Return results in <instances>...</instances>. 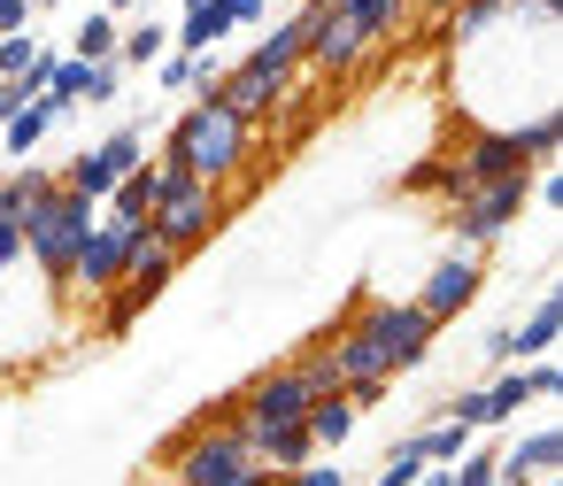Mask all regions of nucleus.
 I'll use <instances>...</instances> for the list:
<instances>
[{
  "label": "nucleus",
  "mask_w": 563,
  "mask_h": 486,
  "mask_svg": "<svg viewBox=\"0 0 563 486\" xmlns=\"http://www.w3.org/2000/svg\"><path fill=\"white\" fill-rule=\"evenodd\" d=\"M347 324H355V332L394 363V378H401V371H417V363L432 355V340H440V324H432L417 301H363Z\"/></svg>",
  "instance_id": "20e7f679"
},
{
  "label": "nucleus",
  "mask_w": 563,
  "mask_h": 486,
  "mask_svg": "<svg viewBox=\"0 0 563 486\" xmlns=\"http://www.w3.org/2000/svg\"><path fill=\"white\" fill-rule=\"evenodd\" d=\"M124 93V63H93V86H86V101H117Z\"/></svg>",
  "instance_id": "7c9ffc66"
},
{
  "label": "nucleus",
  "mask_w": 563,
  "mask_h": 486,
  "mask_svg": "<svg viewBox=\"0 0 563 486\" xmlns=\"http://www.w3.org/2000/svg\"><path fill=\"white\" fill-rule=\"evenodd\" d=\"M309 401H317V394L294 378V363H278V371H263V378L240 394V417H263V424H301V417H309Z\"/></svg>",
  "instance_id": "9b49d317"
},
{
  "label": "nucleus",
  "mask_w": 563,
  "mask_h": 486,
  "mask_svg": "<svg viewBox=\"0 0 563 486\" xmlns=\"http://www.w3.org/2000/svg\"><path fill=\"white\" fill-rule=\"evenodd\" d=\"M478 286H486V263L455 247V255H448V263H432V278L417 286V309H424L432 324H455V317L478 301Z\"/></svg>",
  "instance_id": "9d476101"
},
{
  "label": "nucleus",
  "mask_w": 563,
  "mask_h": 486,
  "mask_svg": "<svg viewBox=\"0 0 563 486\" xmlns=\"http://www.w3.org/2000/svg\"><path fill=\"white\" fill-rule=\"evenodd\" d=\"M532 486H555V471H548V478H532Z\"/></svg>",
  "instance_id": "c9c22d12"
},
{
  "label": "nucleus",
  "mask_w": 563,
  "mask_h": 486,
  "mask_svg": "<svg viewBox=\"0 0 563 486\" xmlns=\"http://www.w3.org/2000/svg\"><path fill=\"white\" fill-rule=\"evenodd\" d=\"M263 9H271V0H224V16H232V24H263Z\"/></svg>",
  "instance_id": "473e14b6"
},
{
  "label": "nucleus",
  "mask_w": 563,
  "mask_h": 486,
  "mask_svg": "<svg viewBox=\"0 0 563 486\" xmlns=\"http://www.w3.org/2000/svg\"><path fill=\"white\" fill-rule=\"evenodd\" d=\"M363 55H371V40L332 9V0H324V24H317V40H309V70H317V78H347Z\"/></svg>",
  "instance_id": "ddd939ff"
},
{
  "label": "nucleus",
  "mask_w": 563,
  "mask_h": 486,
  "mask_svg": "<svg viewBox=\"0 0 563 486\" xmlns=\"http://www.w3.org/2000/svg\"><path fill=\"white\" fill-rule=\"evenodd\" d=\"M294 378H301L309 394H340V371H332V347L317 340L309 355H294Z\"/></svg>",
  "instance_id": "a878e982"
},
{
  "label": "nucleus",
  "mask_w": 563,
  "mask_h": 486,
  "mask_svg": "<svg viewBox=\"0 0 563 486\" xmlns=\"http://www.w3.org/2000/svg\"><path fill=\"white\" fill-rule=\"evenodd\" d=\"M40 9H47V0H40Z\"/></svg>",
  "instance_id": "ea45409f"
},
{
  "label": "nucleus",
  "mask_w": 563,
  "mask_h": 486,
  "mask_svg": "<svg viewBox=\"0 0 563 486\" xmlns=\"http://www.w3.org/2000/svg\"><path fill=\"white\" fill-rule=\"evenodd\" d=\"M24 263V217H0V278Z\"/></svg>",
  "instance_id": "c85d7f7f"
},
{
  "label": "nucleus",
  "mask_w": 563,
  "mask_h": 486,
  "mask_svg": "<svg viewBox=\"0 0 563 486\" xmlns=\"http://www.w3.org/2000/svg\"><path fill=\"white\" fill-rule=\"evenodd\" d=\"M140 163H147V132H140V124H124V132H109L101 147H86V155L63 170V186H70V194H86V201L101 209V201L117 194V178H132Z\"/></svg>",
  "instance_id": "6e6552de"
},
{
  "label": "nucleus",
  "mask_w": 563,
  "mask_h": 486,
  "mask_svg": "<svg viewBox=\"0 0 563 486\" xmlns=\"http://www.w3.org/2000/svg\"><path fill=\"white\" fill-rule=\"evenodd\" d=\"M332 9H340V16H347V24H355V32L378 47V40H394V32H401L409 0H332Z\"/></svg>",
  "instance_id": "aec40b11"
},
{
  "label": "nucleus",
  "mask_w": 563,
  "mask_h": 486,
  "mask_svg": "<svg viewBox=\"0 0 563 486\" xmlns=\"http://www.w3.org/2000/svg\"><path fill=\"white\" fill-rule=\"evenodd\" d=\"M401 194H409V201H440V209H455V201H463L471 186H463L455 155H424V163H417V170L401 178Z\"/></svg>",
  "instance_id": "f3484780"
},
{
  "label": "nucleus",
  "mask_w": 563,
  "mask_h": 486,
  "mask_svg": "<svg viewBox=\"0 0 563 486\" xmlns=\"http://www.w3.org/2000/svg\"><path fill=\"white\" fill-rule=\"evenodd\" d=\"M163 55H170V24H163V16L124 24V40H117V63H124V70H155Z\"/></svg>",
  "instance_id": "6ab92c4d"
},
{
  "label": "nucleus",
  "mask_w": 563,
  "mask_h": 486,
  "mask_svg": "<svg viewBox=\"0 0 563 486\" xmlns=\"http://www.w3.org/2000/svg\"><path fill=\"white\" fill-rule=\"evenodd\" d=\"M263 486H278V478H263Z\"/></svg>",
  "instance_id": "e433bc0d"
},
{
  "label": "nucleus",
  "mask_w": 563,
  "mask_h": 486,
  "mask_svg": "<svg viewBox=\"0 0 563 486\" xmlns=\"http://www.w3.org/2000/svg\"><path fill=\"white\" fill-rule=\"evenodd\" d=\"M525 201H532V178H494V186H471L455 209H448V232H455V247L463 255H478V247H494L517 217H525Z\"/></svg>",
  "instance_id": "39448f33"
},
{
  "label": "nucleus",
  "mask_w": 563,
  "mask_h": 486,
  "mask_svg": "<svg viewBox=\"0 0 563 486\" xmlns=\"http://www.w3.org/2000/svg\"><path fill=\"white\" fill-rule=\"evenodd\" d=\"M155 163H170V170H186V178H201V186H232L240 163H247V124H240L232 109H217V101H194V109L163 132V155H155Z\"/></svg>",
  "instance_id": "f257e3e1"
},
{
  "label": "nucleus",
  "mask_w": 563,
  "mask_h": 486,
  "mask_svg": "<svg viewBox=\"0 0 563 486\" xmlns=\"http://www.w3.org/2000/svg\"><path fill=\"white\" fill-rule=\"evenodd\" d=\"M155 86H163V93H194V86H201V55H163V63H155Z\"/></svg>",
  "instance_id": "cd10ccee"
},
{
  "label": "nucleus",
  "mask_w": 563,
  "mask_h": 486,
  "mask_svg": "<svg viewBox=\"0 0 563 486\" xmlns=\"http://www.w3.org/2000/svg\"><path fill=\"white\" fill-rule=\"evenodd\" d=\"M170 170V163H163ZM217 217H224V201H217V186H201V178H186V170H170V186H163V201H155V240L170 247V255H194L209 232H217Z\"/></svg>",
  "instance_id": "423d86ee"
},
{
  "label": "nucleus",
  "mask_w": 563,
  "mask_h": 486,
  "mask_svg": "<svg viewBox=\"0 0 563 486\" xmlns=\"http://www.w3.org/2000/svg\"><path fill=\"white\" fill-rule=\"evenodd\" d=\"M32 9H40V0H0V40H16L32 24Z\"/></svg>",
  "instance_id": "2f4dec72"
},
{
  "label": "nucleus",
  "mask_w": 563,
  "mask_h": 486,
  "mask_svg": "<svg viewBox=\"0 0 563 486\" xmlns=\"http://www.w3.org/2000/svg\"><path fill=\"white\" fill-rule=\"evenodd\" d=\"M294 93V70H278L271 55H247V63H232L209 93H194V101H217V109H232L247 132L263 124V117H278V101Z\"/></svg>",
  "instance_id": "0eeeda50"
},
{
  "label": "nucleus",
  "mask_w": 563,
  "mask_h": 486,
  "mask_svg": "<svg viewBox=\"0 0 563 486\" xmlns=\"http://www.w3.org/2000/svg\"><path fill=\"white\" fill-rule=\"evenodd\" d=\"M132 217H109L101 209V224L86 232V247H78V263H70V294H86V301H101V294H117L124 286V255H132Z\"/></svg>",
  "instance_id": "1a4fd4ad"
},
{
  "label": "nucleus",
  "mask_w": 563,
  "mask_h": 486,
  "mask_svg": "<svg viewBox=\"0 0 563 486\" xmlns=\"http://www.w3.org/2000/svg\"><path fill=\"white\" fill-rule=\"evenodd\" d=\"M140 309H155L140 286H117V294H101V340H124V332L140 324Z\"/></svg>",
  "instance_id": "b1692460"
},
{
  "label": "nucleus",
  "mask_w": 563,
  "mask_h": 486,
  "mask_svg": "<svg viewBox=\"0 0 563 486\" xmlns=\"http://www.w3.org/2000/svg\"><path fill=\"white\" fill-rule=\"evenodd\" d=\"M170 486H263L271 471L240 448V432L232 424H201V432H186L178 448H170Z\"/></svg>",
  "instance_id": "7ed1b4c3"
},
{
  "label": "nucleus",
  "mask_w": 563,
  "mask_h": 486,
  "mask_svg": "<svg viewBox=\"0 0 563 486\" xmlns=\"http://www.w3.org/2000/svg\"><path fill=\"white\" fill-rule=\"evenodd\" d=\"M163 186H170V170L147 155L132 178H117V194H109L101 209H109V217H132V224H147V217H155V201H163Z\"/></svg>",
  "instance_id": "2eb2a0df"
},
{
  "label": "nucleus",
  "mask_w": 563,
  "mask_h": 486,
  "mask_svg": "<svg viewBox=\"0 0 563 486\" xmlns=\"http://www.w3.org/2000/svg\"><path fill=\"white\" fill-rule=\"evenodd\" d=\"M63 117H70V109H55L47 93H40V101H24L9 124H0V155H24V163H32V147H40V140H47Z\"/></svg>",
  "instance_id": "dca6fc26"
},
{
  "label": "nucleus",
  "mask_w": 563,
  "mask_h": 486,
  "mask_svg": "<svg viewBox=\"0 0 563 486\" xmlns=\"http://www.w3.org/2000/svg\"><path fill=\"white\" fill-rule=\"evenodd\" d=\"M117 40H124V24H117V16L101 9V16H86V24H78L70 55H78V63H117Z\"/></svg>",
  "instance_id": "4be33fe9"
},
{
  "label": "nucleus",
  "mask_w": 563,
  "mask_h": 486,
  "mask_svg": "<svg viewBox=\"0 0 563 486\" xmlns=\"http://www.w3.org/2000/svg\"><path fill=\"white\" fill-rule=\"evenodd\" d=\"M555 332H563V301H555V286L532 301V317L525 324H509V363H548L555 355Z\"/></svg>",
  "instance_id": "4468645a"
},
{
  "label": "nucleus",
  "mask_w": 563,
  "mask_h": 486,
  "mask_svg": "<svg viewBox=\"0 0 563 486\" xmlns=\"http://www.w3.org/2000/svg\"><path fill=\"white\" fill-rule=\"evenodd\" d=\"M93 224H101V209L86 194H70V186H55L47 201L24 209V255L40 263L47 286H70V263H78V247H86Z\"/></svg>",
  "instance_id": "f03ea898"
},
{
  "label": "nucleus",
  "mask_w": 563,
  "mask_h": 486,
  "mask_svg": "<svg viewBox=\"0 0 563 486\" xmlns=\"http://www.w3.org/2000/svg\"><path fill=\"white\" fill-rule=\"evenodd\" d=\"M501 16H517L509 0H455V24H448V32H455V40L471 47V40H486V32H494Z\"/></svg>",
  "instance_id": "5701e85b"
},
{
  "label": "nucleus",
  "mask_w": 563,
  "mask_h": 486,
  "mask_svg": "<svg viewBox=\"0 0 563 486\" xmlns=\"http://www.w3.org/2000/svg\"><path fill=\"white\" fill-rule=\"evenodd\" d=\"M355 417H363V409H355L347 394H317V401H309V417H301V432H309L317 448H347Z\"/></svg>",
  "instance_id": "a211bd4d"
},
{
  "label": "nucleus",
  "mask_w": 563,
  "mask_h": 486,
  "mask_svg": "<svg viewBox=\"0 0 563 486\" xmlns=\"http://www.w3.org/2000/svg\"><path fill=\"white\" fill-rule=\"evenodd\" d=\"M409 440H417V455H424L432 471H448V463H463V448H471L478 432H463V424L440 417V424H424V432H409Z\"/></svg>",
  "instance_id": "412c9836"
},
{
  "label": "nucleus",
  "mask_w": 563,
  "mask_h": 486,
  "mask_svg": "<svg viewBox=\"0 0 563 486\" xmlns=\"http://www.w3.org/2000/svg\"><path fill=\"white\" fill-rule=\"evenodd\" d=\"M147 9H155V0H147Z\"/></svg>",
  "instance_id": "58836bf2"
},
{
  "label": "nucleus",
  "mask_w": 563,
  "mask_h": 486,
  "mask_svg": "<svg viewBox=\"0 0 563 486\" xmlns=\"http://www.w3.org/2000/svg\"><path fill=\"white\" fill-rule=\"evenodd\" d=\"M178 9H209V0H178Z\"/></svg>",
  "instance_id": "f704fd0d"
},
{
  "label": "nucleus",
  "mask_w": 563,
  "mask_h": 486,
  "mask_svg": "<svg viewBox=\"0 0 563 486\" xmlns=\"http://www.w3.org/2000/svg\"><path fill=\"white\" fill-rule=\"evenodd\" d=\"M278 486H347V471H340V463H301V471H286Z\"/></svg>",
  "instance_id": "c756f323"
},
{
  "label": "nucleus",
  "mask_w": 563,
  "mask_h": 486,
  "mask_svg": "<svg viewBox=\"0 0 563 486\" xmlns=\"http://www.w3.org/2000/svg\"><path fill=\"white\" fill-rule=\"evenodd\" d=\"M124 9H147V0H109V16H124Z\"/></svg>",
  "instance_id": "72a5a7b5"
},
{
  "label": "nucleus",
  "mask_w": 563,
  "mask_h": 486,
  "mask_svg": "<svg viewBox=\"0 0 563 486\" xmlns=\"http://www.w3.org/2000/svg\"><path fill=\"white\" fill-rule=\"evenodd\" d=\"M494 471H501V448H463V463H448V486H494Z\"/></svg>",
  "instance_id": "393cba45"
},
{
  "label": "nucleus",
  "mask_w": 563,
  "mask_h": 486,
  "mask_svg": "<svg viewBox=\"0 0 563 486\" xmlns=\"http://www.w3.org/2000/svg\"><path fill=\"white\" fill-rule=\"evenodd\" d=\"M301 9H309V0H301Z\"/></svg>",
  "instance_id": "4c0bfd02"
},
{
  "label": "nucleus",
  "mask_w": 563,
  "mask_h": 486,
  "mask_svg": "<svg viewBox=\"0 0 563 486\" xmlns=\"http://www.w3.org/2000/svg\"><path fill=\"white\" fill-rule=\"evenodd\" d=\"M424 471H432V463H424V455H417V440H401V448H394V455H386V463H378V486H417V478H424Z\"/></svg>",
  "instance_id": "bb28decb"
},
{
  "label": "nucleus",
  "mask_w": 563,
  "mask_h": 486,
  "mask_svg": "<svg viewBox=\"0 0 563 486\" xmlns=\"http://www.w3.org/2000/svg\"><path fill=\"white\" fill-rule=\"evenodd\" d=\"M555 463H563V432H555V424H532V432H517V440L501 448L494 486H532V478H548Z\"/></svg>",
  "instance_id": "f8f14e48"
}]
</instances>
